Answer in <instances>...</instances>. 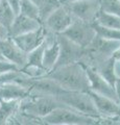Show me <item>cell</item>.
Instances as JSON below:
<instances>
[{
    "mask_svg": "<svg viewBox=\"0 0 120 125\" xmlns=\"http://www.w3.org/2000/svg\"><path fill=\"white\" fill-rule=\"evenodd\" d=\"M46 76L53 79L66 91L87 92L90 89L86 68L79 62L55 68Z\"/></svg>",
    "mask_w": 120,
    "mask_h": 125,
    "instance_id": "obj_1",
    "label": "cell"
},
{
    "mask_svg": "<svg viewBox=\"0 0 120 125\" xmlns=\"http://www.w3.org/2000/svg\"><path fill=\"white\" fill-rule=\"evenodd\" d=\"M119 47L120 41L109 40L96 34L93 41L85 48L84 55L79 62L85 67L94 69L99 64L111 58Z\"/></svg>",
    "mask_w": 120,
    "mask_h": 125,
    "instance_id": "obj_2",
    "label": "cell"
},
{
    "mask_svg": "<svg viewBox=\"0 0 120 125\" xmlns=\"http://www.w3.org/2000/svg\"><path fill=\"white\" fill-rule=\"evenodd\" d=\"M60 106H66L51 96H27L19 101V112L41 119Z\"/></svg>",
    "mask_w": 120,
    "mask_h": 125,
    "instance_id": "obj_3",
    "label": "cell"
},
{
    "mask_svg": "<svg viewBox=\"0 0 120 125\" xmlns=\"http://www.w3.org/2000/svg\"><path fill=\"white\" fill-rule=\"evenodd\" d=\"M43 124L49 125H93L98 124V120L83 115L67 106H60L42 118Z\"/></svg>",
    "mask_w": 120,
    "mask_h": 125,
    "instance_id": "obj_4",
    "label": "cell"
},
{
    "mask_svg": "<svg viewBox=\"0 0 120 125\" xmlns=\"http://www.w3.org/2000/svg\"><path fill=\"white\" fill-rule=\"evenodd\" d=\"M55 98L67 107H70L83 115L97 119L99 123L100 117L88 92L64 91L63 93H60L59 95H56Z\"/></svg>",
    "mask_w": 120,
    "mask_h": 125,
    "instance_id": "obj_5",
    "label": "cell"
},
{
    "mask_svg": "<svg viewBox=\"0 0 120 125\" xmlns=\"http://www.w3.org/2000/svg\"><path fill=\"white\" fill-rule=\"evenodd\" d=\"M95 108L100 117L99 123L120 124V105L115 100L88 90Z\"/></svg>",
    "mask_w": 120,
    "mask_h": 125,
    "instance_id": "obj_6",
    "label": "cell"
},
{
    "mask_svg": "<svg viewBox=\"0 0 120 125\" xmlns=\"http://www.w3.org/2000/svg\"><path fill=\"white\" fill-rule=\"evenodd\" d=\"M57 43H59L60 47V52L56 64L53 69L73 64V62H78L82 60L85 48L75 44L74 42H72L70 39H68L62 33L57 34Z\"/></svg>",
    "mask_w": 120,
    "mask_h": 125,
    "instance_id": "obj_7",
    "label": "cell"
},
{
    "mask_svg": "<svg viewBox=\"0 0 120 125\" xmlns=\"http://www.w3.org/2000/svg\"><path fill=\"white\" fill-rule=\"evenodd\" d=\"M74 19L93 24L100 11L99 0H76L65 5Z\"/></svg>",
    "mask_w": 120,
    "mask_h": 125,
    "instance_id": "obj_8",
    "label": "cell"
},
{
    "mask_svg": "<svg viewBox=\"0 0 120 125\" xmlns=\"http://www.w3.org/2000/svg\"><path fill=\"white\" fill-rule=\"evenodd\" d=\"M62 34L66 36L80 47L86 48L95 38L96 31L93 24H89V23L74 19Z\"/></svg>",
    "mask_w": 120,
    "mask_h": 125,
    "instance_id": "obj_9",
    "label": "cell"
},
{
    "mask_svg": "<svg viewBox=\"0 0 120 125\" xmlns=\"http://www.w3.org/2000/svg\"><path fill=\"white\" fill-rule=\"evenodd\" d=\"M73 20L74 18L69 10L62 4L42 22V26L47 32L60 34L68 28Z\"/></svg>",
    "mask_w": 120,
    "mask_h": 125,
    "instance_id": "obj_10",
    "label": "cell"
},
{
    "mask_svg": "<svg viewBox=\"0 0 120 125\" xmlns=\"http://www.w3.org/2000/svg\"><path fill=\"white\" fill-rule=\"evenodd\" d=\"M0 52L6 61L21 70L27 64V53L21 50L11 38L0 40Z\"/></svg>",
    "mask_w": 120,
    "mask_h": 125,
    "instance_id": "obj_11",
    "label": "cell"
},
{
    "mask_svg": "<svg viewBox=\"0 0 120 125\" xmlns=\"http://www.w3.org/2000/svg\"><path fill=\"white\" fill-rule=\"evenodd\" d=\"M85 68H86L87 75L89 78V84H90V89L89 90H91V91L97 94H100V95L107 96L109 98L115 100L116 102H118V97L117 94H116L114 85H112L109 81L104 79L95 70L89 67H85Z\"/></svg>",
    "mask_w": 120,
    "mask_h": 125,
    "instance_id": "obj_12",
    "label": "cell"
},
{
    "mask_svg": "<svg viewBox=\"0 0 120 125\" xmlns=\"http://www.w3.org/2000/svg\"><path fill=\"white\" fill-rule=\"evenodd\" d=\"M45 49L43 54V67L47 71H51L59 57L60 47L57 43V34L45 31Z\"/></svg>",
    "mask_w": 120,
    "mask_h": 125,
    "instance_id": "obj_13",
    "label": "cell"
},
{
    "mask_svg": "<svg viewBox=\"0 0 120 125\" xmlns=\"http://www.w3.org/2000/svg\"><path fill=\"white\" fill-rule=\"evenodd\" d=\"M44 38H45V30L43 26H41L38 29L32 30L29 32L23 34H19V36H16L11 39L21 50L28 53L40 45L44 41Z\"/></svg>",
    "mask_w": 120,
    "mask_h": 125,
    "instance_id": "obj_14",
    "label": "cell"
},
{
    "mask_svg": "<svg viewBox=\"0 0 120 125\" xmlns=\"http://www.w3.org/2000/svg\"><path fill=\"white\" fill-rule=\"evenodd\" d=\"M41 26L42 23L37 19L27 17V16H24L22 14H17L9 28L10 37L14 38L16 36H19V34L29 32L32 30L38 29Z\"/></svg>",
    "mask_w": 120,
    "mask_h": 125,
    "instance_id": "obj_15",
    "label": "cell"
},
{
    "mask_svg": "<svg viewBox=\"0 0 120 125\" xmlns=\"http://www.w3.org/2000/svg\"><path fill=\"white\" fill-rule=\"evenodd\" d=\"M28 96V89L19 83L0 85V100H21Z\"/></svg>",
    "mask_w": 120,
    "mask_h": 125,
    "instance_id": "obj_16",
    "label": "cell"
},
{
    "mask_svg": "<svg viewBox=\"0 0 120 125\" xmlns=\"http://www.w3.org/2000/svg\"><path fill=\"white\" fill-rule=\"evenodd\" d=\"M20 100H0V125H7L19 109Z\"/></svg>",
    "mask_w": 120,
    "mask_h": 125,
    "instance_id": "obj_17",
    "label": "cell"
},
{
    "mask_svg": "<svg viewBox=\"0 0 120 125\" xmlns=\"http://www.w3.org/2000/svg\"><path fill=\"white\" fill-rule=\"evenodd\" d=\"M37 5L39 10V18L41 23L43 22L48 16L55 10L61 4L60 0H32Z\"/></svg>",
    "mask_w": 120,
    "mask_h": 125,
    "instance_id": "obj_18",
    "label": "cell"
},
{
    "mask_svg": "<svg viewBox=\"0 0 120 125\" xmlns=\"http://www.w3.org/2000/svg\"><path fill=\"white\" fill-rule=\"evenodd\" d=\"M93 70H95L104 79L109 81L112 85H114L116 78L114 75V58L113 57H111L108 61L99 64L97 67H95Z\"/></svg>",
    "mask_w": 120,
    "mask_h": 125,
    "instance_id": "obj_19",
    "label": "cell"
},
{
    "mask_svg": "<svg viewBox=\"0 0 120 125\" xmlns=\"http://www.w3.org/2000/svg\"><path fill=\"white\" fill-rule=\"evenodd\" d=\"M95 23L99 25L109 27V28H114V29H120V17L116 15L108 14L104 11L100 10L95 20Z\"/></svg>",
    "mask_w": 120,
    "mask_h": 125,
    "instance_id": "obj_20",
    "label": "cell"
},
{
    "mask_svg": "<svg viewBox=\"0 0 120 125\" xmlns=\"http://www.w3.org/2000/svg\"><path fill=\"white\" fill-rule=\"evenodd\" d=\"M44 49H45V41H43L38 47H36L34 49H33L32 51L27 53V64L26 65L36 66V67H43Z\"/></svg>",
    "mask_w": 120,
    "mask_h": 125,
    "instance_id": "obj_21",
    "label": "cell"
},
{
    "mask_svg": "<svg viewBox=\"0 0 120 125\" xmlns=\"http://www.w3.org/2000/svg\"><path fill=\"white\" fill-rule=\"evenodd\" d=\"M15 17H16V13L9 4V2L6 0H1L0 2V23L10 28Z\"/></svg>",
    "mask_w": 120,
    "mask_h": 125,
    "instance_id": "obj_22",
    "label": "cell"
},
{
    "mask_svg": "<svg viewBox=\"0 0 120 125\" xmlns=\"http://www.w3.org/2000/svg\"><path fill=\"white\" fill-rule=\"evenodd\" d=\"M18 14H22L24 16L37 19V20L40 21V18H39V10H38L37 5L34 4L32 0H20Z\"/></svg>",
    "mask_w": 120,
    "mask_h": 125,
    "instance_id": "obj_23",
    "label": "cell"
},
{
    "mask_svg": "<svg viewBox=\"0 0 120 125\" xmlns=\"http://www.w3.org/2000/svg\"><path fill=\"white\" fill-rule=\"evenodd\" d=\"M93 26H94L97 36L109 39V40L120 41V29L109 28V27L99 25V24H97V23H93Z\"/></svg>",
    "mask_w": 120,
    "mask_h": 125,
    "instance_id": "obj_24",
    "label": "cell"
},
{
    "mask_svg": "<svg viewBox=\"0 0 120 125\" xmlns=\"http://www.w3.org/2000/svg\"><path fill=\"white\" fill-rule=\"evenodd\" d=\"M100 10L120 17V0H99Z\"/></svg>",
    "mask_w": 120,
    "mask_h": 125,
    "instance_id": "obj_25",
    "label": "cell"
},
{
    "mask_svg": "<svg viewBox=\"0 0 120 125\" xmlns=\"http://www.w3.org/2000/svg\"><path fill=\"white\" fill-rule=\"evenodd\" d=\"M18 68L14 64H11L9 61H0V74L4 73L11 70H17Z\"/></svg>",
    "mask_w": 120,
    "mask_h": 125,
    "instance_id": "obj_26",
    "label": "cell"
},
{
    "mask_svg": "<svg viewBox=\"0 0 120 125\" xmlns=\"http://www.w3.org/2000/svg\"><path fill=\"white\" fill-rule=\"evenodd\" d=\"M11 38L10 37V30L6 26H4L2 23H0V40H4V39Z\"/></svg>",
    "mask_w": 120,
    "mask_h": 125,
    "instance_id": "obj_27",
    "label": "cell"
},
{
    "mask_svg": "<svg viewBox=\"0 0 120 125\" xmlns=\"http://www.w3.org/2000/svg\"><path fill=\"white\" fill-rule=\"evenodd\" d=\"M9 4L11 6V9L16 13V15L19 13V4H20V0H6Z\"/></svg>",
    "mask_w": 120,
    "mask_h": 125,
    "instance_id": "obj_28",
    "label": "cell"
},
{
    "mask_svg": "<svg viewBox=\"0 0 120 125\" xmlns=\"http://www.w3.org/2000/svg\"><path fill=\"white\" fill-rule=\"evenodd\" d=\"M114 75L115 78H120V61L114 60Z\"/></svg>",
    "mask_w": 120,
    "mask_h": 125,
    "instance_id": "obj_29",
    "label": "cell"
},
{
    "mask_svg": "<svg viewBox=\"0 0 120 125\" xmlns=\"http://www.w3.org/2000/svg\"><path fill=\"white\" fill-rule=\"evenodd\" d=\"M114 88H115L116 94H117V97H118V102H119V105H120V78H117V79L115 80Z\"/></svg>",
    "mask_w": 120,
    "mask_h": 125,
    "instance_id": "obj_30",
    "label": "cell"
},
{
    "mask_svg": "<svg viewBox=\"0 0 120 125\" xmlns=\"http://www.w3.org/2000/svg\"><path fill=\"white\" fill-rule=\"evenodd\" d=\"M73 1H76V0H60L61 4H63V5H66V4H68V3H70V2H73Z\"/></svg>",
    "mask_w": 120,
    "mask_h": 125,
    "instance_id": "obj_31",
    "label": "cell"
},
{
    "mask_svg": "<svg viewBox=\"0 0 120 125\" xmlns=\"http://www.w3.org/2000/svg\"><path fill=\"white\" fill-rule=\"evenodd\" d=\"M0 61H6L5 58H4V56L2 55V53H1V52H0Z\"/></svg>",
    "mask_w": 120,
    "mask_h": 125,
    "instance_id": "obj_32",
    "label": "cell"
},
{
    "mask_svg": "<svg viewBox=\"0 0 120 125\" xmlns=\"http://www.w3.org/2000/svg\"><path fill=\"white\" fill-rule=\"evenodd\" d=\"M0 2H1V0H0Z\"/></svg>",
    "mask_w": 120,
    "mask_h": 125,
    "instance_id": "obj_33",
    "label": "cell"
}]
</instances>
